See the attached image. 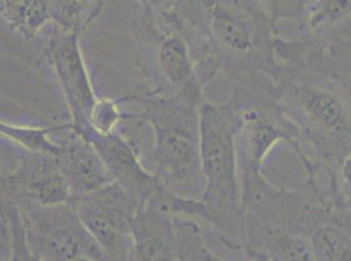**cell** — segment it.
<instances>
[{"label": "cell", "mask_w": 351, "mask_h": 261, "mask_svg": "<svg viewBox=\"0 0 351 261\" xmlns=\"http://www.w3.org/2000/svg\"><path fill=\"white\" fill-rule=\"evenodd\" d=\"M0 17L11 33L30 41L51 24L50 0H1Z\"/></svg>", "instance_id": "cell-14"}, {"label": "cell", "mask_w": 351, "mask_h": 261, "mask_svg": "<svg viewBox=\"0 0 351 261\" xmlns=\"http://www.w3.org/2000/svg\"><path fill=\"white\" fill-rule=\"evenodd\" d=\"M132 21L135 61L154 94L173 96L207 85L218 73L204 1H139Z\"/></svg>", "instance_id": "cell-1"}, {"label": "cell", "mask_w": 351, "mask_h": 261, "mask_svg": "<svg viewBox=\"0 0 351 261\" xmlns=\"http://www.w3.org/2000/svg\"><path fill=\"white\" fill-rule=\"evenodd\" d=\"M101 0H50V17L54 28L79 36L100 16L105 7Z\"/></svg>", "instance_id": "cell-15"}, {"label": "cell", "mask_w": 351, "mask_h": 261, "mask_svg": "<svg viewBox=\"0 0 351 261\" xmlns=\"http://www.w3.org/2000/svg\"><path fill=\"white\" fill-rule=\"evenodd\" d=\"M16 206L23 221L27 243L38 259L109 261L70 204L57 206L20 204Z\"/></svg>", "instance_id": "cell-6"}, {"label": "cell", "mask_w": 351, "mask_h": 261, "mask_svg": "<svg viewBox=\"0 0 351 261\" xmlns=\"http://www.w3.org/2000/svg\"><path fill=\"white\" fill-rule=\"evenodd\" d=\"M176 216L171 193L164 189L141 204L132 225L129 261H180Z\"/></svg>", "instance_id": "cell-10"}, {"label": "cell", "mask_w": 351, "mask_h": 261, "mask_svg": "<svg viewBox=\"0 0 351 261\" xmlns=\"http://www.w3.org/2000/svg\"><path fill=\"white\" fill-rule=\"evenodd\" d=\"M181 261H226L207 245V238L195 235L188 238L180 247Z\"/></svg>", "instance_id": "cell-19"}, {"label": "cell", "mask_w": 351, "mask_h": 261, "mask_svg": "<svg viewBox=\"0 0 351 261\" xmlns=\"http://www.w3.org/2000/svg\"><path fill=\"white\" fill-rule=\"evenodd\" d=\"M1 261H43L30 251L17 206L5 200H1Z\"/></svg>", "instance_id": "cell-16"}, {"label": "cell", "mask_w": 351, "mask_h": 261, "mask_svg": "<svg viewBox=\"0 0 351 261\" xmlns=\"http://www.w3.org/2000/svg\"><path fill=\"white\" fill-rule=\"evenodd\" d=\"M75 261H95V260H90V259H77V260Z\"/></svg>", "instance_id": "cell-21"}, {"label": "cell", "mask_w": 351, "mask_h": 261, "mask_svg": "<svg viewBox=\"0 0 351 261\" xmlns=\"http://www.w3.org/2000/svg\"><path fill=\"white\" fill-rule=\"evenodd\" d=\"M58 126L51 127H29V126H16L7 122H1L0 133L15 144L32 153L46 154L51 157H58L60 146L51 136L56 133Z\"/></svg>", "instance_id": "cell-17"}, {"label": "cell", "mask_w": 351, "mask_h": 261, "mask_svg": "<svg viewBox=\"0 0 351 261\" xmlns=\"http://www.w3.org/2000/svg\"><path fill=\"white\" fill-rule=\"evenodd\" d=\"M207 37L220 73L232 84L277 63V38L269 1H205Z\"/></svg>", "instance_id": "cell-5"}, {"label": "cell", "mask_w": 351, "mask_h": 261, "mask_svg": "<svg viewBox=\"0 0 351 261\" xmlns=\"http://www.w3.org/2000/svg\"><path fill=\"white\" fill-rule=\"evenodd\" d=\"M15 160L14 169L1 171V200L40 206L70 204L73 196L56 157L20 149Z\"/></svg>", "instance_id": "cell-9"}, {"label": "cell", "mask_w": 351, "mask_h": 261, "mask_svg": "<svg viewBox=\"0 0 351 261\" xmlns=\"http://www.w3.org/2000/svg\"><path fill=\"white\" fill-rule=\"evenodd\" d=\"M338 197L341 205L351 212V148L339 167Z\"/></svg>", "instance_id": "cell-20"}, {"label": "cell", "mask_w": 351, "mask_h": 261, "mask_svg": "<svg viewBox=\"0 0 351 261\" xmlns=\"http://www.w3.org/2000/svg\"><path fill=\"white\" fill-rule=\"evenodd\" d=\"M240 120L230 101L201 107V160L205 191L201 200H188L186 217L198 219L220 243L244 253L243 187L236 137Z\"/></svg>", "instance_id": "cell-2"}, {"label": "cell", "mask_w": 351, "mask_h": 261, "mask_svg": "<svg viewBox=\"0 0 351 261\" xmlns=\"http://www.w3.org/2000/svg\"><path fill=\"white\" fill-rule=\"evenodd\" d=\"M267 74L280 109L319 156V170H326L325 162L342 165L351 148V113L338 89L304 72L293 47L280 40Z\"/></svg>", "instance_id": "cell-4"}, {"label": "cell", "mask_w": 351, "mask_h": 261, "mask_svg": "<svg viewBox=\"0 0 351 261\" xmlns=\"http://www.w3.org/2000/svg\"><path fill=\"white\" fill-rule=\"evenodd\" d=\"M244 261H263V260H253V259H247V260Z\"/></svg>", "instance_id": "cell-22"}, {"label": "cell", "mask_w": 351, "mask_h": 261, "mask_svg": "<svg viewBox=\"0 0 351 261\" xmlns=\"http://www.w3.org/2000/svg\"><path fill=\"white\" fill-rule=\"evenodd\" d=\"M308 238L317 261H351V221L313 216Z\"/></svg>", "instance_id": "cell-13"}, {"label": "cell", "mask_w": 351, "mask_h": 261, "mask_svg": "<svg viewBox=\"0 0 351 261\" xmlns=\"http://www.w3.org/2000/svg\"><path fill=\"white\" fill-rule=\"evenodd\" d=\"M43 58L53 67L67 102L73 130L89 127V115L99 100L83 58L79 36L51 28L47 34Z\"/></svg>", "instance_id": "cell-8"}, {"label": "cell", "mask_w": 351, "mask_h": 261, "mask_svg": "<svg viewBox=\"0 0 351 261\" xmlns=\"http://www.w3.org/2000/svg\"><path fill=\"white\" fill-rule=\"evenodd\" d=\"M126 101H128V97H121V98L99 97L89 115V128L104 136L118 132V126L122 122H128V113H123L121 110V105Z\"/></svg>", "instance_id": "cell-18"}, {"label": "cell", "mask_w": 351, "mask_h": 261, "mask_svg": "<svg viewBox=\"0 0 351 261\" xmlns=\"http://www.w3.org/2000/svg\"><path fill=\"white\" fill-rule=\"evenodd\" d=\"M75 132L96 148L113 182L138 197L141 203L162 189L156 176L143 166L136 148L119 132L104 136L89 127Z\"/></svg>", "instance_id": "cell-11"}, {"label": "cell", "mask_w": 351, "mask_h": 261, "mask_svg": "<svg viewBox=\"0 0 351 261\" xmlns=\"http://www.w3.org/2000/svg\"><path fill=\"white\" fill-rule=\"evenodd\" d=\"M54 136L60 146L59 170L73 197L86 196L114 183L96 148L77 135L70 122L58 124Z\"/></svg>", "instance_id": "cell-12"}, {"label": "cell", "mask_w": 351, "mask_h": 261, "mask_svg": "<svg viewBox=\"0 0 351 261\" xmlns=\"http://www.w3.org/2000/svg\"><path fill=\"white\" fill-rule=\"evenodd\" d=\"M202 84L173 96L145 92L130 96L142 105L136 120L151 126L154 144L149 152L152 174L176 197L201 200L205 176L201 160V107L207 100Z\"/></svg>", "instance_id": "cell-3"}, {"label": "cell", "mask_w": 351, "mask_h": 261, "mask_svg": "<svg viewBox=\"0 0 351 261\" xmlns=\"http://www.w3.org/2000/svg\"><path fill=\"white\" fill-rule=\"evenodd\" d=\"M141 204L138 197L116 183L70 202L109 261H129L132 225Z\"/></svg>", "instance_id": "cell-7"}]
</instances>
